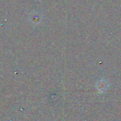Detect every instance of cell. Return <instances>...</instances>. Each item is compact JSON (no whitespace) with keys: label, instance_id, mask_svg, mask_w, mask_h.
I'll use <instances>...</instances> for the list:
<instances>
[{"label":"cell","instance_id":"6da1fadb","mask_svg":"<svg viewBox=\"0 0 121 121\" xmlns=\"http://www.w3.org/2000/svg\"><path fill=\"white\" fill-rule=\"evenodd\" d=\"M96 86H97V89L99 91L103 92V91H105L108 89V83L106 81H104V79H101L98 82Z\"/></svg>","mask_w":121,"mask_h":121}]
</instances>
